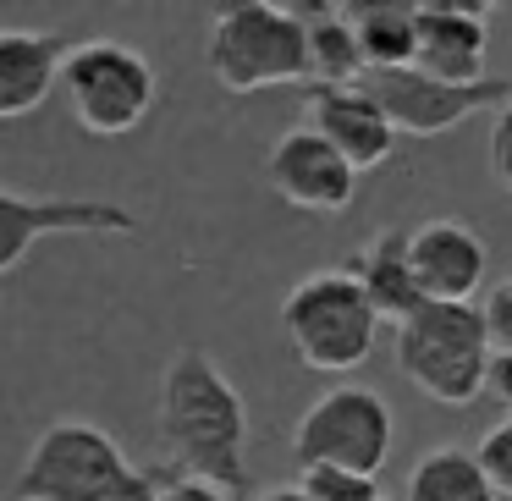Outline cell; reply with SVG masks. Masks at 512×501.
I'll list each match as a JSON object with an SVG mask.
<instances>
[{
  "instance_id": "9c48e42d",
  "label": "cell",
  "mask_w": 512,
  "mask_h": 501,
  "mask_svg": "<svg viewBox=\"0 0 512 501\" xmlns=\"http://www.w3.org/2000/svg\"><path fill=\"white\" fill-rule=\"evenodd\" d=\"M144 221L111 199H34L23 188L0 193V270L12 276L45 237H138Z\"/></svg>"
},
{
  "instance_id": "5bb4252c",
  "label": "cell",
  "mask_w": 512,
  "mask_h": 501,
  "mask_svg": "<svg viewBox=\"0 0 512 501\" xmlns=\"http://www.w3.org/2000/svg\"><path fill=\"white\" fill-rule=\"evenodd\" d=\"M67 34L56 28H0V122L34 116L67 78Z\"/></svg>"
},
{
  "instance_id": "9a60e30c",
  "label": "cell",
  "mask_w": 512,
  "mask_h": 501,
  "mask_svg": "<svg viewBox=\"0 0 512 501\" xmlns=\"http://www.w3.org/2000/svg\"><path fill=\"white\" fill-rule=\"evenodd\" d=\"M347 270H353V281L364 287V298L375 303L380 320L408 325L413 314L424 309V287H419V276H413L408 232H375L353 259H347Z\"/></svg>"
},
{
  "instance_id": "7a4b0ae2",
  "label": "cell",
  "mask_w": 512,
  "mask_h": 501,
  "mask_svg": "<svg viewBox=\"0 0 512 501\" xmlns=\"http://www.w3.org/2000/svg\"><path fill=\"white\" fill-rule=\"evenodd\" d=\"M23 501H155V479L122 452L111 430L83 419H61L34 441L23 474Z\"/></svg>"
},
{
  "instance_id": "2e32d148",
  "label": "cell",
  "mask_w": 512,
  "mask_h": 501,
  "mask_svg": "<svg viewBox=\"0 0 512 501\" xmlns=\"http://www.w3.org/2000/svg\"><path fill=\"white\" fill-rule=\"evenodd\" d=\"M364 45L369 72H397L413 67L419 56V0H347L342 6Z\"/></svg>"
},
{
  "instance_id": "8fae6325",
  "label": "cell",
  "mask_w": 512,
  "mask_h": 501,
  "mask_svg": "<svg viewBox=\"0 0 512 501\" xmlns=\"http://www.w3.org/2000/svg\"><path fill=\"white\" fill-rule=\"evenodd\" d=\"M490 6L485 0H419V56L413 67L452 89L485 83Z\"/></svg>"
},
{
  "instance_id": "d4e9b609",
  "label": "cell",
  "mask_w": 512,
  "mask_h": 501,
  "mask_svg": "<svg viewBox=\"0 0 512 501\" xmlns=\"http://www.w3.org/2000/svg\"><path fill=\"white\" fill-rule=\"evenodd\" d=\"M254 501H309L298 485H276V490H265V496H254Z\"/></svg>"
},
{
  "instance_id": "ac0fdd59",
  "label": "cell",
  "mask_w": 512,
  "mask_h": 501,
  "mask_svg": "<svg viewBox=\"0 0 512 501\" xmlns=\"http://www.w3.org/2000/svg\"><path fill=\"white\" fill-rule=\"evenodd\" d=\"M408 501H501L468 446H430L408 468Z\"/></svg>"
},
{
  "instance_id": "8992f818",
  "label": "cell",
  "mask_w": 512,
  "mask_h": 501,
  "mask_svg": "<svg viewBox=\"0 0 512 501\" xmlns=\"http://www.w3.org/2000/svg\"><path fill=\"white\" fill-rule=\"evenodd\" d=\"M155 67L144 50L122 39H83L67 56L61 94L72 105V122L94 138H127L155 111Z\"/></svg>"
},
{
  "instance_id": "4fadbf2b",
  "label": "cell",
  "mask_w": 512,
  "mask_h": 501,
  "mask_svg": "<svg viewBox=\"0 0 512 501\" xmlns=\"http://www.w3.org/2000/svg\"><path fill=\"white\" fill-rule=\"evenodd\" d=\"M408 243H413V276L424 287V303H474L490 265V248L474 226L435 215V221L413 226Z\"/></svg>"
},
{
  "instance_id": "e0dca14e",
  "label": "cell",
  "mask_w": 512,
  "mask_h": 501,
  "mask_svg": "<svg viewBox=\"0 0 512 501\" xmlns=\"http://www.w3.org/2000/svg\"><path fill=\"white\" fill-rule=\"evenodd\" d=\"M292 12L309 23V61H314V83H320V89H353V83L369 78L364 45H358V34H353L342 6L314 0V6H292Z\"/></svg>"
},
{
  "instance_id": "3957f363",
  "label": "cell",
  "mask_w": 512,
  "mask_h": 501,
  "mask_svg": "<svg viewBox=\"0 0 512 501\" xmlns=\"http://www.w3.org/2000/svg\"><path fill=\"white\" fill-rule=\"evenodd\" d=\"M397 364L430 402L468 408L479 391H490V364H496L485 309H474V303H424L408 325H397Z\"/></svg>"
},
{
  "instance_id": "7c38bea8",
  "label": "cell",
  "mask_w": 512,
  "mask_h": 501,
  "mask_svg": "<svg viewBox=\"0 0 512 501\" xmlns=\"http://www.w3.org/2000/svg\"><path fill=\"white\" fill-rule=\"evenodd\" d=\"M303 122H309L331 149H342V160L358 171V177L375 171V166H386V160L397 155V138H402L364 83H353V89H320V83H314L309 89V116H303Z\"/></svg>"
},
{
  "instance_id": "30bf717a",
  "label": "cell",
  "mask_w": 512,
  "mask_h": 501,
  "mask_svg": "<svg viewBox=\"0 0 512 501\" xmlns=\"http://www.w3.org/2000/svg\"><path fill=\"white\" fill-rule=\"evenodd\" d=\"M265 182L281 204L309 215H342L358 193V171L342 160V149H331L309 122L287 127L265 155Z\"/></svg>"
},
{
  "instance_id": "603a6c76",
  "label": "cell",
  "mask_w": 512,
  "mask_h": 501,
  "mask_svg": "<svg viewBox=\"0 0 512 501\" xmlns=\"http://www.w3.org/2000/svg\"><path fill=\"white\" fill-rule=\"evenodd\" d=\"M155 501H237V496L221 485H204V479H171Z\"/></svg>"
},
{
  "instance_id": "ffe728a7",
  "label": "cell",
  "mask_w": 512,
  "mask_h": 501,
  "mask_svg": "<svg viewBox=\"0 0 512 501\" xmlns=\"http://www.w3.org/2000/svg\"><path fill=\"white\" fill-rule=\"evenodd\" d=\"M474 457H479V468H485L490 490H496L501 501H512V419L490 424V430L479 435Z\"/></svg>"
},
{
  "instance_id": "7402d4cb",
  "label": "cell",
  "mask_w": 512,
  "mask_h": 501,
  "mask_svg": "<svg viewBox=\"0 0 512 501\" xmlns=\"http://www.w3.org/2000/svg\"><path fill=\"white\" fill-rule=\"evenodd\" d=\"M490 171H496V182L512 193V105L496 111V122H490Z\"/></svg>"
},
{
  "instance_id": "52a82bcc",
  "label": "cell",
  "mask_w": 512,
  "mask_h": 501,
  "mask_svg": "<svg viewBox=\"0 0 512 501\" xmlns=\"http://www.w3.org/2000/svg\"><path fill=\"white\" fill-rule=\"evenodd\" d=\"M391 441H397V424L386 397L347 380L309 402V413L292 430V457L298 468H347L375 479L391 457Z\"/></svg>"
},
{
  "instance_id": "277c9868",
  "label": "cell",
  "mask_w": 512,
  "mask_h": 501,
  "mask_svg": "<svg viewBox=\"0 0 512 501\" xmlns=\"http://www.w3.org/2000/svg\"><path fill=\"white\" fill-rule=\"evenodd\" d=\"M210 78L226 94H259V89H292L314 83L309 61V23L292 6H226L204 39Z\"/></svg>"
},
{
  "instance_id": "d6986e66",
  "label": "cell",
  "mask_w": 512,
  "mask_h": 501,
  "mask_svg": "<svg viewBox=\"0 0 512 501\" xmlns=\"http://www.w3.org/2000/svg\"><path fill=\"white\" fill-rule=\"evenodd\" d=\"M298 490L309 501H386L375 479L347 468H298Z\"/></svg>"
},
{
  "instance_id": "ba28073f",
  "label": "cell",
  "mask_w": 512,
  "mask_h": 501,
  "mask_svg": "<svg viewBox=\"0 0 512 501\" xmlns=\"http://www.w3.org/2000/svg\"><path fill=\"white\" fill-rule=\"evenodd\" d=\"M364 89L380 100V111L391 116V127L408 138H441L452 127H463L479 111H507L512 105V83L485 78L474 89H452V83L430 78L419 67H397V72H369Z\"/></svg>"
},
{
  "instance_id": "6da1fadb",
  "label": "cell",
  "mask_w": 512,
  "mask_h": 501,
  "mask_svg": "<svg viewBox=\"0 0 512 501\" xmlns=\"http://www.w3.org/2000/svg\"><path fill=\"white\" fill-rule=\"evenodd\" d=\"M155 435L177 479L248 490V402L204 347H182L160 375Z\"/></svg>"
},
{
  "instance_id": "5b68a950",
  "label": "cell",
  "mask_w": 512,
  "mask_h": 501,
  "mask_svg": "<svg viewBox=\"0 0 512 501\" xmlns=\"http://www.w3.org/2000/svg\"><path fill=\"white\" fill-rule=\"evenodd\" d=\"M281 331L303 369L320 375H353L369 364L380 336V314L353 281V270H314L281 303Z\"/></svg>"
},
{
  "instance_id": "44dd1931",
  "label": "cell",
  "mask_w": 512,
  "mask_h": 501,
  "mask_svg": "<svg viewBox=\"0 0 512 501\" xmlns=\"http://www.w3.org/2000/svg\"><path fill=\"white\" fill-rule=\"evenodd\" d=\"M485 325H490V342H496V353H512V276L490 287V298H485Z\"/></svg>"
},
{
  "instance_id": "cb8c5ba5",
  "label": "cell",
  "mask_w": 512,
  "mask_h": 501,
  "mask_svg": "<svg viewBox=\"0 0 512 501\" xmlns=\"http://www.w3.org/2000/svg\"><path fill=\"white\" fill-rule=\"evenodd\" d=\"M490 397L512 408V353H496V364H490Z\"/></svg>"
},
{
  "instance_id": "484cf974",
  "label": "cell",
  "mask_w": 512,
  "mask_h": 501,
  "mask_svg": "<svg viewBox=\"0 0 512 501\" xmlns=\"http://www.w3.org/2000/svg\"><path fill=\"white\" fill-rule=\"evenodd\" d=\"M507 83H512V78H507Z\"/></svg>"
}]
</instances>
